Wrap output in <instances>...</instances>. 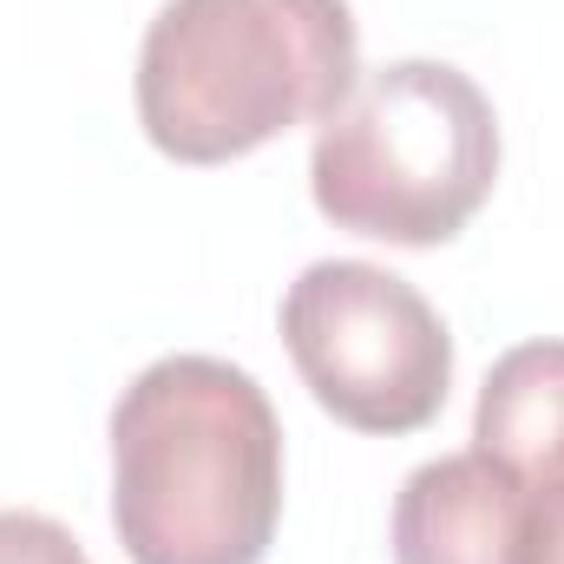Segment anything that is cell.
Segmentation results:
<instances>
[{
	"label": "cell",
	"instance_id": "1",
	"mask_svg": "<svg viewBox=\"0 0 564 564\" xmlns=\"http://www.w3.org/2000/svg\"><path fill=\"white\" fill-rule=\"evenodd\" d=\"M282 519V421L257 375L164 355L112 408V532L132 564H263Z\"/></svg>",
	"mask_w": 564,
	"mask_h": 564
},
{
	"label": "cell",
	"instance_id": "2",
	"mask_svg": "<svg viewBox=\"0 0 564 564\" xmlns=\"http://www.w3.org/2000/svg\"><path fill=\"white\" fill-rule=\"evenodd\" d=\"M355 79L348 0H164L139 46V126L177 164H230L322 126Z\"/></svg>",
	"mask_w": 564,
	"mask_h": 564
},
{
	"label": "cell",
	"instance_id": "3",
	"mask_svg": "<svg viewBox=\"0 0 564 564\" xmlns=\"http://www.w3.org/2000/svg\"><path fill=\"white\" fill-rule=\"evenodd\" d=\"M499 184V112L446 59H388L348 86L308 151L315 210L335 230L433 250Z\"/></svg>",
	"mask_w": 564,
	"mask_h": 564
},
{
	"label": "cell",
	"instance_id": "4",
	"mask_svg": "<svg viewBox=\"0 0 564 564\" xmlns=\"http://www.w3.org/2000/svg\"><path fill=\"white\" fill-rule=\"evenodd\" d=\"M282 341L315 408L355 433H421L446 408L453 335L421 289L381 263H308L282 295Z\"/></svg>",
	"mask_w": 564,
	"mask_h": 564
},
{
	"label": "cell",
	"instance_id": "5",
	"mask_svg": "<svg viewBox=\"0 0 564 564\" xmlns=\"http://www.w3.org/2000/svg\"><path fill=\"white\" fill-rule=\"evenodd\" d=\"M525 479L492 453H440L401 479L388 545L394 564H512Z\"/></svg>",
	"mask_w": 564,
	"mask_h": 564
},
{
	"label": "cell",
	"instance_id": "6",
	"mask_svg": "<svg viewBox=\"0 0 564 564\" xmlns=\"http://www.w3.org/2000/svg\"><path fill=\"white\" fill-rule=\"evenodd\" d=\"M473 440L519 479H564V341H519L492 361Z\"/></svg>",
	"mask_w": 564,
	"mask_h": 564
},
{
	"label": "cell",
	"instance_id": "7",
	"mask_svg": "<svg viewBox=\"0 0 564 564\" xmlns=\"http://www.w3.org/2000/svg\"><path fill=\"white\" fill-rule=\"evenodd\" d=\"M0 564H93V558L79 552V539L59 519L0 506Z\"/></svg>",
	"mask_w": 564,
	"mask_h": 564
},
{
	"label": "cell",
	"instance_id": "8",
	"mask_svg": "<svg viewBox=\"0 0 564 564\" xmlns=\"http://www.w3.org/2000/svg\"><path fill=\"white\" fill-rule=\"evenodd\" d=\"M512 564H564V479H525Z\"/></svg>",
	"mask_w": 564,
	"mask_h": 564
}]
</instances>
